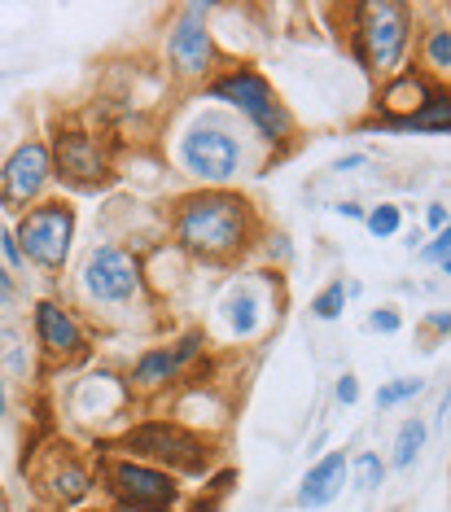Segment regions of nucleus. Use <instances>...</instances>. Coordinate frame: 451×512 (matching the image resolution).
Returning a JSON list of instances; mask_svg holds the SVG:
<instances>
[{
    "label": "nucleus",
    "mask_w": 451,
    "mask_h": 512,
    "mask_svg": "<svg viewBox=\"0 0 451 512\" xmlns=\"http://www.w3.org/2000/svg\"><path fill=\"white\" fill-rule=\"evenodd\" d=\"M438 416H443V421H451V390L443 394V412H438Z\"/></svg>",
    "instance_id": "obj_34"
},
{
    "label": "nucleus",
    "mask_w": 451,
    "mask_h": 512,
    "mask_svg": "<svg viewBox=\"0 0 451 512\" xmlns=\"http://www.w3.org/2000/svg\"><path fill=\"white\" fill-rule=\"evenodd\" d=\"M0 359H9V372H14V377H27L31 359H27V346H22V333L14 329V324L0 329Z\"/></svg>",
    "instance_id": "obj_22"
},
{
    "label": "nucleus",
    "mask_w": 451,
    "mask_h": 512,
    "mask_svg": "<svg viewBox=\"0 0 451 512\" xmlns=\"http://www.w3.org/2000/svg\"><path fill=\"white\" fill-rule=\"evenodd\" d=\"M0 246H5V228H0Z\"/></svg>",
    "instance_id": "obj_36"
},
{
    "label": "nucleus",
    "mask_w": 451,
    "mask_h": 512,
    "mask_svg": "<svg viewBox=\"0 0 451 512\" xmlns=\"http://www.w3.org/2000/svg\"><path fill=\"white\" fill-rule=\"evenodd\" d=\"M241 162H246V145L224 123H198L180 136V167L202 180V189H228L241 176Z\"/></svg>",
    "instance_id": "obj_7"
},
{
    "label": "nucleus",
    "mask_w": 451,
    "mask_h": 512,
    "mask_svg": "<svg viewBox=\"0 0 451 512\" xmlns=\"http://www.w3.org/2000/svg\"><path fill=\"white\" fill-rule=\"evenodd\" d=\"M438 84L425 71H416V66H403V71L390 79V84H381V110H399L390 114V119H408V114H416L430 101V92Z\"/></svg>",
    "instance_id": "obj_16"
},
{
    "label": "nucleus",
    "mask_w": 451,
    "mask_h": 512,
    "mask_svg": "<svg viewBox=\"0 0 451 512\" xmlns=\"http://www.w3.org/2000/svg\"><path fill=\"white\" fill-rule=\"evenodd\" d=\"M79 294H84L97 311L101 307L106 311L132 307V302L145 294V263L127 246L101 241V246L88 250L84 267H79Z\"/></svg>",
    "instance_id": "obj_5"
},
{
    "label": "nucleus",
    "mask_w": 451,
    "mask_h": 512,
    "mask_svg": "<svg viewBox=\"0 0 451 512\" xmlns=\"http://www.w3.org/2000/svg\"><path fill=\"white\" fill-rule=\"evenodd\" d=\"M14 241L22 250V259L40 272H62L71 259V241H75V206L66 197H44L40 206L18 215Z\"/></svg>",
    "instance_id": "obj_6"
},
{
    "label": "nucleus",
    "mask_w": 451,
    "mask_h": 512,
    "mask_svg": "<svg viewBox=\"0 0 451 512\" xmlns=\"http://www.w3.org/2000/svg\"><path fill=\"white\" fill-rule=\"evenodd\" d=\"M31 333H36L44 364H53V368H75L92 355L84 324L57 298H36V307H31Z\"/></svg>",
    "instance_id": "obj_12"
},
{
    "label": "nucleus",
    "mask_w": 451,
    "mask_h": 512,
    "mask_svg": "<svg viewBox=\"0 0 451 512\" xmlns=\"http://www.w3.org/2000/svg\"><path fill=\"white\" fill-rule=\"evenodd\" d=\"M416 57H421V71L438 79L443 88H451V18H438L421 31L416 40Z\"/></svg>",
    "instance_id": "obj_17"
},
{
    "label": "nucleus",
    "mask_w": 451,
    "mask_h": 512,
    "mask_svg": "<svg viewBox=\"0 0 451 512\" xmlns=\"http://www.w3.org/2000/svg\"><path fill=\"white\" fill-rule=\"evenodd\" d=\"M53 171L62 184L71 189H97V184L110 180L114 171V154H110V141L97 136L92 127H79V123H62L53 132Z\"/></svg>",
    "instance_id": "obj_11"
},
{
    "label": "nucleus",
    "mask_w": 451,
    "mask_h": 512,
    "mask_svg": "<svg viewBox=\"0 0 451 512\" xmlns=\"http://www.w3.org/2000/svg\"><path fill=\"white\" fill-rule=\"evenodd\" d=\"M346 473H351L346 451H329V456H320L307 469L303 486H298V508H325V504H333V499L342 495V486H346Z\"/></svg>",
    "instance_id": "obj_15"
},
{
    "label": "nucleus",
    "mask_w": 451,
    "mask_h": 512,
    "mask_svg": "<svg viewBox=\"0 0 451 512\" xmlns=\"http://www.w3.org/2000/svg\"><path fill=\"white\" fill-rule=\"evenodd\" d=\"M114 451L132 460H145V464H158L167 473H202L211 469V447L184 429L180 421H141V425H127Z\"/></svg>",
    "instance_id": "obj_4"
},
{
    "label": "nucleus",
    "mask_w": 451,
    "mask_h": 512,
    "mask_svg": "<svg viewBox=\"0 0 451 512\" xmlns=\"http://www.w3.org/2000/svg\"><path fill=\"white\" fill-rule=\"evenodd\" d=\"M368 329H373V333H399L403 329L399 307H377L373 316H368Z\"/></svg>",
    "instance_id": "obj_28"
},
{
    "label": "nucleus",
    "mask_w": 451,
    "mask_h": 512,
    "mask_svg": "<svg viewBox=\"0 0 451 512\" xmlns=\"http://www.w3.org/2000/svg\"><path fill=\"white\" fill-rule=\"evenodd\" d=\"M9 412V390H5V372H0V416Z\"/></svg>",
    "instance_id": "obj_33"
},
{
    "label": "nucleus",
    "mask_w": 451,
    "mask_h": 512,
    "mask_svg": "<svg viewBox=\"0 0 451 512\" xmlns=\"http://www.w3.org/2000/svg\"><path fill=\"white\" fill-rule=\"evenodd\" d=\"M447 259H451V224L443 232H434L430 246H421V263H438V267H443Z\"/></svg>",
    "instance_id": "obj_27"
},
{
    "label": "nucleus",
    "mask_w": 451,
    "mask_h": 512,
    "mask_svg": "<svg viewBox=\"0 0 451 512\" xmlns=\"http://www.w3.org/2000/svg\"><path fill=\"white\" fill-rule=\"evenodd\" d=\"M425 224H430L434 232H443V228L451 224V215H447V206H443V202H430V206H425Z\"/></svg>",
    "instance_id": "obj_30"
},
{
    "label": "nucleus",
    "mask_w": 451,
    "mask_h": 512,
    "mask_svg": "<svg viewBox=\"0 0 451 512\" xmlns=\"http://www.w3.org/2000/svg\"><path fill=\"white\" fill-rule=\"evenodd\" d=\"M106 491L114 495V504L127 512H171L180 504V482L176 473L158 469V464L132 460V456H110L101 464Z\"/></svg>",
    "instance_id": "obj_8"
},
{
    "label": "nucleus",
    "mask_w": 451,
    "mask_h": 512,
    "mask_svg": "<svg viewBox=\"0 0 451 512\" xmlns=\"http://www.w3.org/2000/svg\"><path fill=\"white\" fill-rule=\"evenodd\" d=\"M421 333H425V351H434V342H443V337H451V311H430L421 324Z\"/></svg>",
    "instance_id": "obj_26"
},
{
    "label": "nucleus",
    "mask_w": 451,
    "mask_h": 512,
    "mask_svg": "<svg viewBox=\"0 0 451 512\" xmlns=\"http://www.w3.org/2000/svg\"><path fill=\"white\" fill-rule=\"evenodd\" d=\"M425 381L421 377H399V381H386V386L377 390V407H399L408 399H421Z\"/></svg>",
    "instance_id": "obj_25"
},
{
    "label": "nucleus",
    "mask_w": 451,
    "mask_h": 512,
    "mask_svg": "<svg viewBox=\"0 0 451 512\" xmlns=\"http://www.w3.org/2000/svg\"><path fill=\"white\" fill-rule=\"evenodd\" d=\"M167 228L180 254L202 259L211 267L241 259L263 232L254 202L233 189H198L176 197L167 211Z\"/></svg>",
    "instance_id": "obj_1"
},
{
    "label": "nucleus",
    "mask_w": 451,
    "mask_h": 512,
    "mask_svg": "<svg viewBox=\"0 0 451 512\" xmlns=\"http://www.w3.org/2000/svg\"><path fill=\"white\" fill-rule=\"evenodd\" d=\"M443 276H451V259H447V263H443Z\"/></svg>",
    "instance_id": "obj_35"
},
{
    "label": "nucleus",
    "mask_w": 451,
    "mask_h": 512,
    "mask_svg": "<svg viewBox=\"0 0 451 512\" xmlns=\"http://www.w3.org/2000/svg\"><path fill=\"white\" fill-rule=\"evenodd\" d=\"M351 473H355L360 491H377V486L386 482V460H381L377 451H360V456L351 460Z\"/></svg>",
    "instance_id": "obj_21"
},
{
    "label": "nucleus",
    "mask_w": 451,
    "mask_h": 512,
    "mask_svg": "<svg viewBox=\"0 0 451 512\" xmlns=\"http://www.w3.org/2000/svg\"><path fill=\"white\" fill-rule=\"evenodd\" d=\"M259 311H263V302H259V294H254V285H233V294H228V302H224V316H228V324H233L237 337H250L254 329H259Z\"/></svg>",
    "instance_id": "obj_19"
},
{
    "label": "nucleus",
    "mask_w": 451,
    "mask_h": 512,
    "mask_svg": "<svg viewBox=\"0 0 451 512\" xmlns=\"http://www.w3.org/2000/svg\"><path fill=\"white\" fill-rule=\"evenodd\" d=\"M206 97L237 110L241 119L254 127V136H259L263 145H285L289 136H294V114L276 97L272 79L263 71H254V66H228V71H219L211 84H206Z\"/></svg>",
    "instance_id": "obj_3"
},
{
    "label": "nucleus",
    "mask_w": 451,
    "mask_h": 512,
    "mask_svg": "<svg viewBox=\"0 0 451 512\" xmlns=\"http://www.w3.org/2000/svg\"><path fill=\"white\" fill-rule=\"evenodd\" d=\"M14 302V267L0 263V307H9Z\"/></svg>",
    "instance_id": "obj_31"
},
{
    "label": "nucleus",
    "mask_w": 451,
    "mask_h": 512,
    "mask_svg": "<svg viewBox=\"0 0 451 512\" xmlns=\"http://www.w3.org/2000/svg\"><path fill=\"white\" fill-rule=\"evenodd\" d=\"M342 311H346V281H333L311 298V316L316 320H338Z\"/></svg>",
    "instance_id": "obj_24"
},
{
    "label": "nucleus",
    "mask_w": 451,
    "mask_h": 512,
    "mask_svg": "<svg viewBox=\"0 0 451 512\" xmlns=\"http://www.w3.org/2000/svg\"><path fill=\"white\" fill-rule=\"evenodd\" d=\"M364 228L373 232L377 241H386V237H395V232L403 228V211L395 202H381V206H373V211H368V219H364Z\"/></svg>",
    "instance_id": "obj_23"
},
{
    "label": "nucleus",
    "mask_w": 451,
    "mask_h": 512,
    "mask_svg": "<svg viewBox=\"0 0 451 512\" xmlns=\"http://www.w3.org/2000/svg\"><path fill=\"white\" fill-rule=\"evenodd\" d=\"M333 211L346 215V219H368V211H364L360 202H338V206H333Z\"/></svg>",
    "instance_id": "obj_32"
},
{
    "label": "nucleus",
    "mask_w": 451,
    "mask_h": 512,
    "mask_svg": "<svg viewBox=\"0 0 451 512\" xmlns=\"http://www.w3.org/2000/svg\"><path fill=\"white\" fill-rule=\"evenodd\" d=\"M390 512H395V508H390Z\"/></svg>",
    "instance_id": "obj_37"
},
{
    "label": "nucleus",
    "mask_w": 451,
    "mask_h": 512,
    "mask_svg": "<svg viewBox=\"0 0 451 512\" xmlns=\"http://www.w3.org/2000/svg\"><path fill=\"white\" fill-rule=\"evenodd\" d=\"M57 180L53 171V149L40 136H27L9 149V158L0 162V206L5 211H31L49 197V184Z\"/></svg>",
    "instance_id": "obj_10"
},
{
    "label": "nucleus",
    "mask_w": 451,
    "mask_h": 512,
    "mask_svg": "<svg viewBox=\"0 0 451 512\" xmlns=\"http://www.w3.org/2000/svg\"><path fill=\"white\" fill-rule=\"evenodd\" d=\"M206 351V329H184L171 346H149V351L132 364V386L136 394H158L167 390L171 381H180L184 372H189V364Z\"/></svg>",
    "instance_id": "obj_13"
},
{
    "label": "nucleus",
    "mask_w": 451,
    "mask_h": 512,
    "mask_svg": "<svg viewBox=\"0 0 451 512\" xmlns=\"http://www.w3.org/2000/svg\"><path fill=\"white\" fill-rule=\"evenodd\" d=\"M36 486L53 499V504L71 508V504H79V499H88L92 473L71 447H53V451H44V464L36 469Z\"/></svg>",
    "instance_id": "obj_14"
},
{
    "label": "nucleus",
    "mask_w": 451,
    "mask_h": 512,
    "mask_svg": "<svg viewBox=\"0 0 451 512\" xmlns=\"http://www.w3.org/2000/svg\"><path fill=\"white\" fill-rule=\"evenodd\" d=\"M351 53L373 79L390 84L403 71L416 40V9L403 0H368V5H351Z\"/></svg>",
    "instance_id": "obj_2"
},
{
    "label": "nucleus",
    "mask_w": 451,
    "mask_h": 512,
    "mask_svg": "<svg viewBox=\"0 0 451 512\" xmlns=\"http://www.w3.org/2000/svg\"><path fill=\"white\" fill-rule=\"evenodd\" d=\"M381 127H390V132H451V88L438 84L416 114H408V119H381Z\"/></svg>",
    "instance_id": "obj_18"
},
{
    "label": "nucleus",
    "mask_w": 451,
    "mask_h": 512,
    "mask_svg": "<svg viewBox=\"0 0 451 512\" xmlns=\"http://www.w3.org/2000/svg\"><path fill=\"white\" fill-rule=\"evenodd\" d=\"M333 394H338V403L351 407L355 399H360V377H355V372H342V377H338V390H333Z\"/></svg>",
    "instance_id": "obj_29"
},
{
    "label": "nucleus",
    "mask_w": 451,
    "mask_h": 512,
    "mask_svg": "<svg viewBox=\"0 0 451 512\" xmlns=\"http://www.w3.org/2000/svg\"><path fill=\"white\" fill-rule=\"evenodd\" d=\"M206 14H211V5H184L167 27V66L184 84H211L215 79L219 49L211 27H206Z\"/></svg>",
    "instance_id": "obj_9"
},
{
    "label": "nucleus",
    "mask_w": 451,
    "mask_h": 512,
    "mask_svg": "<svg viewBox=\"0 0 451 512\" xmlns=\"http://www.w3.org/2000/svg\"><path fill=\"white\" fill-rule=\"evenodd\" d=\"M425 438H430V425H425L421 416L403 421L399 434H395V456H390V464H395V469H412L416 456L425 451Z\"/></svg>",
    "instance_id": "obj_20"
}]
</instances>
